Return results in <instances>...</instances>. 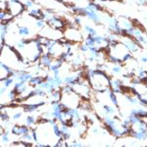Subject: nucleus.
<instances>
[{"label": "nucleus", "instance_id": "f257e3e1", "mask_svg": "<svg viewBox=\"0 0 147 147\" xmlns=\"http://www.w3.org/2000/svg\"><path fill=\"white\" fill-rule=\"evenodd\" d=\"M64 38L71 42H82L84 36L82 32L78 28V26L74 23V25H70L64 30Z\"/></svg>", "mask_w": 147, "mask_h": 147}, {"label": "nucleus", "instance_id": "f03ea898", "mask_svg": "<svg viewBox=\"0 0 147 147\" xmlns=\"http://www.w3.org/2000/svg\"><path fill=\"white\" fill-rule=\"evenodd\" d=\"M11 134L16 136H22L23 134L30 131V127L27 125H12L10 129Z\"/></svg>", "mask_w": 147, "mask_h": 147}, {"label": "nucleus", "instance_id": "7ed1b4c3", "mask_svg": "<svg viewBox=\"0 0 147 147\" xmlns=\"http://www.w3.org/2000/svg\"><path fill=\"white\" fill-rule=\"evenodd\" d=\"M129 136L134 137L137 141H145L147 140V129L139 130V129H134L131 127V131H130Z\"/></svg>", "mask_w": 147, "mask_h": 147}, {"label": "nucleus", "instance_id": "20e7f679", "mask_svg": "<svg viewBox=\"0 0 147 147\" xmlns=\"http://www.w3.org/2000/svg\"><path fill=\"white\" fill-rule=\"evenodd\" d=\"M54 58L52 57L50 54L47 53V52L45 51L43 54L41 55V57H40V60H39V64L42 66L43 68H46L48 69L49 67H50V65L52 64V62H53Z\"/></svg>", "mask_w": 147, "mask_h": 147}, {"label": "nucleus", "instance_id": "39448f33", "mask_svg": "<svg viewBox=\"0 0 147 147\" xmlns=\"http://www.w3.org/2000/svg\"><path fill=\"white\" fill-rule=\"evenodd\" d=\"M85 17H87L89 20L92 21V22L95 24V25H99V24L101 23V16H99V12L90 11V10H88V9H87Z\"/></svg>", "mask_w": 147, "mask_h": 147}, {"label": "nucleus", "instance_id": "423d86ee", "mask_svg": "<svg viewBox=\"0 0 147 147\" xmlns=\"http://www.w3.org/2000/svg\"><path fill=\"white\" fill-rule=\"evenodd\" d=\"M18 34L22 38H28L32 35V30L25 25H19L18 26Z\"/></svg>", "mask_w": 147, "mask_h": 147}, {"label": "nucleus", "instance_id": "0eeeda50", "mask_svg": "<svg viewBox=\"0 0 147 147\" xmlns=\"http://www.w3.org/2000/svg\"><path fill=\"white\" fill-rule=\"evenodd\" d=\"M129 114L134 116H137V117L141 118V119H146L147 118V109H145L144 107L140 108H134L129 111Z\"/></svg>", "mask_w": 147, "mask_h": 147}, {"label": "nucleus", "instance_id": "6e6552de", "mask_svg": "<svg viewBox=\"0 0 147 147\" xmlns=\"http://www.w3.org/2000/svg\"><path fill=\"white\" fill-rule=\"evenodd\" d=\"M105 93H107L109 100L112 102L113 105L116 106V107H119V99H118V96H117V94H116L115 92L111 89V87H109L108 90L106 91Z\"/></svg>", "mask_w": 147, "mask_h": 147}, {"label": "nucleus", "instance_id": "1a4fd4ad", "mask_svg": "<svg viewBox=\"0 0 147 147\" xmlns=\"http://www.w3.org/2000/svg\"><path fill=\"white\" fill-rule=\"evenodd\" d=\"M64 63H65V62L61 60L60 58H55L53 60V62H52V64L50 65V67L48 68V71L50 73H52L53 71L58 70V69H61V68H62V66H63Z\"/></svg>", "mask_w": 147, "mask_h": 147}, {"label": "nucleus", "instance_id": "9d476101", "mask_svg": "<svg viewBox=\"0 0 147 147\" xmlns=\"http://www.w3.org/2000/svg\"><path fill=\"white\" fill-rule=\"evenodd\" d=\"M10 134H11L10 130H1V144L3 146L8 145V143L11 141Z\"/></svg>", "mask_w": 147, "mask_h": 147}, {"label": "nucleus", "instance_id": "9b49d317", "mask_svg": "<svg viewBox=\"0 0 147 147\" xmlns=\"http://www.w3.org/2000/svg\"><path fill=\"white\" fill-rule=\"evenodd\" d=\"M44 80H45V79H44V77H42V76H39V75L34 76V77L30 79V82H28V84H30L32 87H36L37 85H38L40 82H43Z\"/></svg>", "mask_w": 147, "mask_h": 147}, {"label": "nucleus", "instance_id": "f8f14e48", "mask_svg": "<svg viewBox=\"0 0 147 147\" xmlns=\"http://www.w3.org/2000/svg\"><path fill=\"white\" fill-rule=\"evenodd\" d=\"M122 64H112V66L110 67V71L109 73L112 74L113 76H119L123 72Z\"/></svg>", "mask_w": 147, "mask_h": 147}, {"label": "nucleus", "instance_id": "ddd939ff", "mask_svg": "<svg viewBox=\"0 0 147 147\" xmlns=\"http://www.w3.org/2000/svg\"><path fill=\"white\" fill-rule=\"evenodd\" d=\"M84 32H86V34L89 35V36H95V35L98 34L95 28L92 27L91 25H89V24H85L84 26Z\"/></svg>", "mask_w": 147, "mask_h": 147}, {"label": "nucleus", "instance_id": "4468645a", "mask_svg": "<svg viewBox=\"0 0 147 147\" xmlns=\"http://www.w3.org/2000/svg\"><path fill=\"white\" fill-rule=\"evenodd\" d=\"M15 79L13 77H7V78H4V79H1V85L3 86L7 87L9 88L10 86H12L14 84H15Z\"/></svg>", "mask_w": 147, "mask_h": 147}, {"label": "nucleus", "instance_id": "2eb2a0df", "mask_svg": "<svg viewBox=\"0 0 147 147\" xmlns=\"http://www.w3.org/2000/svg\"><path fill=\"white\" fill-rule=\"evenodd\" d=\"M49 99L50 100H57V101H60L61 100V97H62V92H61V89H55L51 94L48 95Z\"/></svg>", "mask_w": 147, "mask_h": 147}, {"label": "nucleus", "instance_id": "dca6fc26", "mask_svg": "<svg viewBox=\"0 0 147 147\" xmlns=\"http://www.w3.org/2000/svg\"><path fill=\"white\" fill-rule=\"evenodd\" d=\"M20 140H22L24 142H26V143H28V144H30L32 145V142H34V137H32V132H28V134H23L22 136H20Z\"/></svg>", "mask_w": 147, "mask_h": 147}, {"label": "nucleus", "instance_id": "f3484780", "mask_svg": "<svg viewBox=\"0 0 147 147\" xmlns=\"http://www.w3.org/2000/svg\"><path fill=\"white\" fill-rule=\"evenodd\" d=\"M36 123H37V120L34 116L28 115V116H27V118H26V125H27L28 127H32Z\"/></svg>", "mask_w": 147, "mask_h": 147}, {"label": "nucleus", "instance_id": "a211bd4d", "mask_svg": "<svg viewBox=\"0 0 147 147\" xmlns=\"http://www.w3.org/2000/svg\"><path fill=\"white\" fill-rule=\"evenodd\" d=\"M60 89H61L62 94H69V93H72V92H75L74 86L71 84H64Z\"/></svg>", "mask_w": 147, "mask_h": 147}, {"label": "nucleus", "instance_id": "6ab92c4d", "mask_svg": "<svg viewBox=\"0 0 147 147\" xmlns=\"http://www.w3.org/2000/svg\"><path fill=\"white\" fill-rule=\"evenodd\" d=\"M34 24H35V27H36V28H37V30H41L42 28H43L47 25L46 21H44L42 18H36Z\"/></svg>", "mask_w": 147, "mask_h": 147}, {"label": "nucleus", "instance_id": "aec40b11", "mask_svg": "<svg viewBox=\"0 0 147 147\" xmlns=\"http://www.w3.org/2000/svg\"><path fill=\"white\" fill-rule=\"evenodd\" d=\"M84 44H86L88 47H94L96 46V43H95V40H94V37L93 36H89L87 35L86 38L84 39Z\"/></svg>", "mask_w": 147, "mask_h": 147}, {"label": "nucleus", "instance_id": "412c9836", "mask_svg": "<svg viewBox=\"0 0 147 147\" xmlns=\"http://www.w3.org/2000/svg\"><path fill=\"white\" fill-rule=\"evenodd\" d=\"M24 4H25L27 10H30V9L34 8V7L36 6V2H34V0H24Z\"/></svg>", "mask_w": 147, "mask_h": 147}, {"label": "nucleus", "instance_id": "4be33fe9", "mask_svg": "<svg viewBox=\"0 0 147 147\" xmlns=\"http://www.w3.org/2000/svg\"><path fill=\"white\" fill-rule=\"evenodd\" d=\"M23 117V111H19V112H15L11 116V119L13 121H18Z\"/></svg>", "mask_w": 147, "mask_h": 147}, {"label": "nucleus", "instance_id": "5701e85b", "mask_svg": "<svg viewBox=\"0 0 147 147\" xmlns=\"http://www.w3.org/2000/svg\"><path fill=\"white\" fill-rule=\"evenodd\" d=\"M79 49L80 51L82 52V53H87V52L89 51V47L86 45V44H84V42H82V43H80L79 45Z\"/></svg>", "mask_w": 147, "mask_h": 147}, {"label": "nucleus", "instance_id": "b1692460", "mask_svg": "<svg viewBox=\"0 0 147 147\" xmlns=\"http://www.w3.org/2000/svg\"><path fill=\"white\" fill-rule=\"evenodd\" d=\"M74 23H75L78 27L82 26V17L80 15H75V17H74Z\"/></svg>", "mask_w": 147, "mask_h": 147}, {"label": "nucleus", "instance_id": "393cba45", "mask_svg": "<svg viewBox=\"0 0 147 147\" xmlns=\"http://www.w3.org/2000/svg\"><path fill=\"white\" fill-rule=\"evenodd\" d=\"M69 146H73V147H82L84 146V142H80L79 140H73L71 143H69Z\"/></svg>", "mask_w": 147, "mask_h": 147}, {"label": "nucleus", "instance_id": "a878e982", "mask_svg": "<svg viewBox=\"0 0 147 147\" xmlns=\"http://www.w3.org/2000/svg\"><path fill=\"white\" fill-rule=\"evenodd\" d=\"M91 132L93 134H99L101 132V129L99 127H91Z\"/></svg>", "mask_w": 147, "mask_h": 147}, {"label": "nucleus", "instance_id": "bb28decb", "mask_svg": "<svg viewBox=\"0 0 147 147\" xmlns=\"http://www.w3.org/2000/svg\"><path fill=\"white\" fill-rule=\"evenodd\" d=\"M136 4L139 6H144L147 4V0H136Z\"/></svg>", "mask_w": 147, "mask_h": 147}, {"label": "nucleus", "instance_id": "cd10ccee", "mask_svg": "<svg viewBox=\"0 0 147 147\" xmlns=\"http://www.w3.org/2000/svg\"><path fill=\"white\" fill-rule=\"evenodd\" d=\"M140 62L141 63H147V54H145V55H142L140 57Z\"/></svg>", "mask_w": 147, "mask_h": 147}, {"label": "nucleus", "instance_id": "c85d7f7f", "mask_svg": "<svg viewBox=\"0 0 147 147\" xmlns=\"http://www.w3.org/2000/svg\"><path fill=\"white\" fill-rule=\"evenodd\" d=\"M100 1H114V0H100Z\"/></svg>", "mask_w": 147, "mask_h": 147}, {"label": "nucleus", "instance_id": "c756f323", "mask_svg": "<svg viewBox=\"0 0 147 147\" xmlns=\"http://www.w3.org/2000/svg\"><path fill=\"white\" fill-rule=\"evenodd\" d=\"M144 48H145V49H146V51H147V44L145 45V47H144Z\"/></svg>", "mask_w": 147, "mask_h": 147}]
</instances>
